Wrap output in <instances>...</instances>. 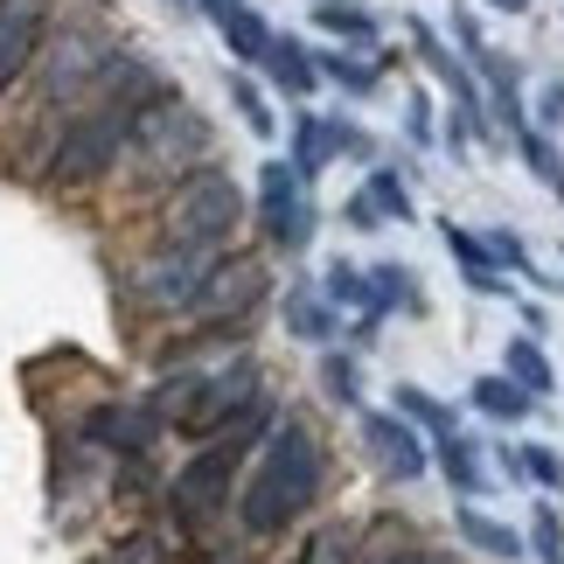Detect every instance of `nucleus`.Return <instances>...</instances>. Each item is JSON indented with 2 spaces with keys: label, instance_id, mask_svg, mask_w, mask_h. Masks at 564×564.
Wrapping results in <instances>:
<instances>
[{
  "label": "nucleus",
  "instance_id": "obj_1",
  "mask_svg": "<svg viewBox=\"0 0 564 564\" xmlns=\"http://www.w3.org/2000/svg\"><path fill=\"white\" fill-rule=\"evenodd\" d=\"M321 495H328V446H321V432L307 419H279L272 440L251 453L245 481H237V536H251V544H272V536H286L300 516H307Z\"/></svg>",
  "mask_w": 564,
  "mask_h": 564
},
{
  "label": "nucleus",
  "instance_id": "obj_2",
  "mask_svg": "<svg viewBox=\"0 0 564 564\" xmlns=\"http://www.w3.org/2000/svg\"><path fill=\"white\" fill-rule=\"evenodd\" d=\"M209 161H216V126L175 91V98H161V105H147V112H140L133 147H126L119 175L105 182V195H112L119 209L147 216L182 175H195V167H209Z\"/></svg>",
  "mask_w": 564,
  "mask_h": 564
},
{
  "label": "nucleus",
  "instance_id": "obj_3",
  "mask_svg": "<svg viewBox=\"0 0 564 564\" xmlns=\"http://www.w3.org/2000/svg\"><path fill=\"white\" fill-rule=\"evenodd\" d=\"M237 224H245V188H237L216 161L182 175L154 209H147V237H154V245H224L230 251Z\"/></svg>",
  "mask_w": 564,
  "mask_h": 564
},
{
  "label": "nucleus",
  "instance_id": "obj_4",
  "mask_svg": "<svg viewBox=\"0 0 564 564\" xmlns=\"http://www.w3.org/2000/svg\"><path fill=\"white\" fill-rule=\"evenodd\" d=\"M224 265V245H154L147 237L133 272H126V300L147 314V321H167V328H182L188 300L203 293V279Z\"/></svg>",
  "mask_w": 564,
  "mask_h": 564
},
{
  "label": "nucleus",
  "instance_id": "obj_5",
  "mask_svg": "<svg viewBox=\"0 0 564 564\" xmlns=\"http://www.w3.org/2000/svg\"><path fill=\"white\" fill-rule=\"evenodd\" d=\"M265 398V370H258V362L237 349V356H224V362H209L203 370V383H195V404L182 411V440L188 446H203V440H224V432L245 419V411Z\"/></svg>",
  "mask_w": 564,
  "mask_h": 564
},
{
  "label": "nucleus",
  "instance_id": "obj_6",
  "mask_svg": "<svg viewBox=\"0 0 564 564\" xmlns=\"http://www.w3.org/2000/svg\"><path fill=\"white\" fill-rule=\"evenodd\" d=\"M265 293H272L265 258H251V251H224V265H216V272L203 279V293L188 300L182 328H251L258 307H265Z\"/></svg>",
  "mask_w": 564,
  "mask_h": 564
},
{
  "label": "nucleus",
  "instance_id": "obj_7",
  "mask_svg": "<svg viewBox=\"0 0 564 564\" xmlns=\"http://www.w3.org/2000/svg\"><path fill=\"white\" fill-rule=\"evenodd\" d=\"M258 230H265L272 251H307L314 203H307V182H300L293 161H265V175H258Z\"/></svg>",
  "mask_w": 564,
  "mask_h": 564
},
{
  "label": "nucleus",
  "instance_id": "obj_8",
  "mask_svg": "<svg viewBox=\"0 0 564 564\" xmlns=\"http://www.w3.org/2000/svg\"><path fill=\"white\" fill-rule=\"evenodd\" d=\"M161 432H167V419L147 398H105V404H91L77 419V440L105 446L112 460H147V446H154Z\"/></svg>",
  "mask_w": 564,
  "mask_h": 564
},
{
  "label": "nucleus",
  "instance_id": "obj_9",
  "mask_svg": "<svg viewBox=\"0 0 564 564\" xmlns=\"http://www.w3.org/2000/svg\"><path fill=\"white\" fill-rule=\"evenodd\" d=\"M56 14H63V0H0V98L35 70Z\"/></svg>",
  "mask_w": 564,
  "mask_h": 564
},
{
  "label": "nucleus",
  "instance_id": "obj_10",
  "mask_svg": "<svg viewBox=\"0 0 564 564\" xmlns=\"http://www.w3.org/2000/svg\"><path fill=\"white\" fill-rule=\"evenodd\" d=\"M356 425H362V453H370V467L383 474L390 488H411L432 467L425 446H419V425H411L404 411H362Z\"/></svg>",
  "mask_w": 564,
  "mask_h": 564
},
{
  "label": "nucleus",
  "instance_id": "obj_11",
  "mask_svg": "<svg viewBox=\"0 0 564 564\" xmlns=\"http://www.w3.org/2000/svg\"><path fill=\"white\" fill-rule=\"evenodd\" d=\"M425 544V530L411 523V516H398V509H377L370 523L356 530V564H398V557H411Z\"/></svg>",
  "mask_w": 564,
  "mask_h": 564
},
{
  "label": "nucleus",
  "instance_id": "obj_12",
  "mask_svg": "<svg viewBox=\"0 0 564 564\" xmlns=\"http://www.w3.org/2000/svg\"><path fill=\"white\" fill-rule=\"evenodd\" d=\"M341 140H349V119H314V112H300V119H293V167H300V182H314L321 167L341 154Z\"/></svg>",
  "mask_w": 564,
  "mask_h": 564
},
{
  "label": "nucleus",
  "instance_id": "obj_13",
  "mask_svg": "<svg viewBox=\"0 0 564 564\" xmlns=\"http://www.w3.org/2000/svg\"><path fill=\"white\" fill-rule=\"evenodd\" d=\"M265 77H272V91L307 98L314 84H321V63H314V50H300L293 35H272V50H265Z\"/></svg>",
  "mask_w": 564,
  "mask_h": 564
},
{
  "label": "nucleus",
  "instance_id": "obj_14",
  "mask_svg": "<svg viewBox=\"0 0 564 564\" xmlns=\"http://www.w3.org/2000/svg\"><path fill=\"white\" fill-rule=\"evenodd\" d=\"M175 557H182V536L175 530H167V523H140V530H126L98 564H175Z\"/></svg>",
  "mask_w": 564,
  "mask_h": 564
},
{
  "label": "nucleus",
  "instance_id": "obj_15",
  "mask_svg": "<svg viewBox=\"0 0 564 564\" xmlns=\"http://www.w3.org/2000/svg\"><path fill=\"white\" fill-rule=\"evenodd\" d=\"M286 328H293L300 341H335L341 314H335V300H328V293H314V286H293V293H286Z\"/></svg>",
  "mask_w": 564,
  "mask_h": 564
},
{
  "label": "nucleus",
  "instance_id": "obj_16",
  "mask_svg": "<svg viewBox=\"0 0 564 564\" xmlns=\"http://www.w3.org/2000/svg\"><path fill=\"white\" fill-rule=\"evenodd\" d=\"M440 474H446V488H453V495H481V488H488V460H481V446L460 440V432H453V440H440Z\"/></svg>",
  "mask_w": 564,
  "mask_h": 564
},
{
  "label": "nucleus",
  "instance_id": "obj_17",
  "mask_svg": "<svg viewBox=\"0 0 564 564\" xmlns=\"http://www.w3.org/2000/svg\"><path fill=\"white\" fill-rule=\"evenodd\" d=\"M446 245H453V258H460V272H467L474 293H502V265L488 258V237H467L460 224H446Z\"/></svg>",
  "mask_w": 564,
  "mask_h": 564
},
{
  "label": "nucleus",
  "instance_id": "obj_18",
  "mask_svg": "<svg viewBox=\"0 0 564 564\" xmlns=\"http://www.w3.org/2000/svg\"><path fill=\"white\" fill-rule=\"evenodd\" d=\"M460 536H467L481 557H502V564L523 557V536H516L509 523H495V516H481V509H460Z\"/></svg>",
  "mask_w": 564,
  "mask_h": 564
},
{
  "label": "nucleus",
  "instance_id": "obj_19",
  "mask_svg": "<svg viewBox=\"0 0 564 564\" xmlns=\"http://www.w3.org/2000/svg\"><path fill=\"white\" fill-rule=\"evenodd\" d=\"M530 390L516 383V377H481L474 383V411H488V419H502V425H516V419H530Z\"/></svg>",
  "mask_w": 564,
  "mask_h": 564
},
{
  "label": "nucleus",
  "instance_id": "obj_20",
  "mask_svg": "<svg viewBox=\"0 0 564 564\" xmlns=\"http://www.w3.org/2000/svg\"><path fill=\"white\" fill-rule=\"evenodd\" d=\"M419 314V279H411L404 265H377L370 272V307H362V314Z\"/></svg>",
  "mask_w": 564,
  "mask_h": 564
},
{
  "label": "nucleus",
  "instance_id": "obj_21",
  "mask_svg": "<svg viewBox=\"0 0 564 564\" xmlns=\"http://www.w3.org/2000/svg\"><path fill=\"white\" fill-rule=\"evenodd\" d=\"M314 21H321L328 35H341V42H356V50H370V42H377V14L356 8V0H321Z\"/></svg>",
  "mask_w": 564,
  "mask_h": 564
},
{
  "label": "nucleus",
  "instance_id": "obj_22",
  "mask_svg": "<svg viewBox=\"0 0 564 564\" xmlns=\"http://www.w3.org/2000/svg\"><path fill=\"white\" fill-rule=\"evenodd\" d=\"M224 42H230L237 63H265V50H272V21L258 14V8H237V14L224 21Z\"/></svg>",
  "mask_w": 564,
  "mask_h": 564
},
{
  "label": "nucleus",
  "instance_id": "obj_23",
  "mask_svg": "<svg viewBox=\"0 0 564 564\" xmlns=\"http://www.w3.org/2000/svg\"><path fill=\"white\" fill-rule=\"evenodd\" d=\"M502 362H509V377H516V383H523V390H530V398H551V383H557V377H551V356H544V349H536V341H530V335H516Z\"/></svg>",
  "mask_w": 564,
  "mask_h": 564
},
{
  "label": "nucleus",
  "instance_id": "obj_24",
  "mask_svg": "<svg viewBox=\"0 0 564 564\" xmlns=\"http://www.w3.org/2000/svg\"><path fill=\"white\" fill-rule=\"evenodd\" d=\"M398 411H404L411 425H425L432 440H453V404H440V398H432V390L404 383V390H398Z\"/></svg>",
  "mask_w": 564,
  "mask_h": 564
},
{
  "label": "nucleus",
  "instance_id": "obj_25",
  "mask_svg": "<svg viewBox=\"0 0 564 564\" xmlns=\"http://www.w3.org/2000/svg\"><path fill=\"white\" fill-rule=\"evenodd\" d=\"M502 460H509V474H530V481H544V488L564 495V453H551V446H509Z\"/></svg>",
  "mask_w": 564,
  "mask_h": 564
},
{
  "label": "nucleus",
  "instance_id": "obj_26",
  "mask_svg": "<svg viewBox=\"0 0 564 564\" xmlns=\"http://www.w3.org/2000/svg\"><path fill=\"white\" fill-rule=\"evenodd\" d=\"M314 63H321V77H335L341 91H356V98H370V91H377V63H356L349 50H321Z\"/></svg>",
  "mask_w": 564,
  "mask_h": 564
},
{
  "label": "nucleus",
  "instance_id": "obj_27",
  "mask_svg": "<svg viewBox=\"0 0 564 564\" xmlns=\"http://www.w3.org/2000/svg\"><path fill=\"white\" fill-rule=\"evenodd\" d=\"M362 195L377 203V216H383V224H411V188H404L398 175H390V167H377V175L362 182Z\"/></svg>",
  "mask_w": 564,
  "mask_h": 564
},
{
  "label": "nucleus",
  "instance_id": "obj_28",
  "mask_svg": "<svg viewBox=\"0 0 564 564\" xmlns=\"http://www.w3.org/2000/svg\"><path fill=\"white\" fill-rule=\"evenodd\" d=\"M300 564H356V530H341V523L314 530L307 544H300Z\"/></svg>",
  "mask_w": 564,
  "mask_h": 564
},
{
  "label": "nucleus",
  "instance_id": "obj_29",
  "mask_svg": "<svg viewBox=\"0 0 564 564\" xmlns=\"http://www.w3.org/2000/svg\"><path fill=\"white\" fill-rule=\"evenodd\" d=\"M230 105L245 112V126H251L258 140H272V133H279V126H272V105H265V91H258L251 77H230Z\"/></svg>",
  "mask_w": 564,
  "mask_h": 564
},
{
  "label": "nucleus",
  "instance_id": "obj_30",
  "mask_svg": "<svg viewBox=\"0 0 564 564\" xmlns=\"http://www.w3.org/2000/svg\"><path fill=\"white\" fill-rule=\"evenodd\" d=\"M321 390H328L335 404H356V398H362V370H356V356H321Z\"/></svg>",
  "mask_w": 564,
  "mask_h": 564
},
{
  "label": "nucleus",
  "instance_id": "obj_31",
  "mask_svg": "<svg viewBox=\"0 0 564 564\" xmlns=\"http://www.w3.org/2000/svg\"><path fill=\"white\" fill-rule=\"evenodd\" d=\"M328 300H335V307H370V272L328 265Z\"/></svg>",
  "mask_w": 564,
  "mask_h": 564
},
{
  "label": "nucleus",
  "instance_id": "obj_32",
  "mask_svg": "<svg viewBox=\"0 0 564 564\" xmlns=\"http://www.w3.org/2000/svg\"><path fill=\"white\" fill-rule=\"evenodd\" d=\"M530 551L544 557V564H564V523H557V509H536L530 516Z\"/></svg>",
  "mask_w": 564,
  "mask_h": 564
},
{
  "label": "nucleus",
  "instance_id": "obj_33",
  "mask_svg": "<svg viewBox=\"0 0 564 564\" xmlns=\"http://www.w3.org/2000/svg\"><path fill=\"white\" fill-rule=\"evenodd\" d=\"M516 147H523V161L536 167L544 182H564V161H557V147L544 140V133H530V126H516Z\"/></svg>",
  "mask_w": 564,
  "mask_h": 564
},
{
  "label": "nucleus",
  "instance_id": "obj_34",
  "mask_svg": "<svg viewBox=\"0 0 564 564\" xmlns=\"http://www.w3.org/2000/svg\"><path fill=\"white\" fill-rule=\"evenodd\" d=\"M188 564H258V544H251V536H224V544L195 551Z\"/></svg>",
  "mask_w": 564,
  "mask_h": 564
},
{
  "label": "nucleus",
  "instance_id": "obj_35",
  "mask_svg": "<svg viewBox=\"0 0 564 564\" xmlns=\"http://www.w3.org/2000/svg\"><path fill=\"white\" fill-rule=\"evenodd\" d=\"M488 258H495V265H516V272L530 265V258H523V237H516V230H488Z\"/></svg>",
  "mask_w": 564,
  "mask_h": 564
},
{
  "label": "nucleus",
  "instance_id": "obj_36",
  "mask_svg": "<svg viewBox=\"0 0 564 564\" xmlns=\"http://www.w3.org/2000/svg\"><path fill=\"white\" fill-rule=\"evenodd\" d=\"M453 35H460V50H467V56H481V50H488V42H481V21H474L467 8H453Z\"/></svg>",
  "mask_w": 564,
  "mask_h": 564
},
{
  "label": "nucleus",
  "instance_id": "obj_37",
  "mask_svg": "<svg viewBox=\"0 0 564 564\" xmlns=\"http://www.w3.org/2000/svg\"><path fill=\"white\" fill-rule=\"evenodd\" d=\"M404 133L419 140V147L432 140V105H425V98H411V105H404Z\"/></svg>",
  "mask_w": 564,
  "mask_h": 564
},
{
  "label": "nucleus",
  "instance_id": "obj_38",
  "mask_svg": "<svg viewBox=\"0 0 564 564\" xmlns=\"http://www.w3.org/2000/svg\"><path fill=\"white\" fill-rule=\"evenodd\" d=\"M349 224H356V230H377V224H383V216H377V203H370V195H356V203H349Z\"/></svg>",
  "mask_w": 564,
  "mask_h": 564
},
{
  "label": "nucleus",
  "instance_id": "obj_39",
  "mask_svg": "<svg viewBox=\"0 0 564 564\" xmlns=\"http://www.w3.org/2000/svg\"><path fill=\"white\" fill-rule=\"evenodd\" d=\"M398 564H460V557H453L446 544H419V551H411V557H398Z\"/></svg>",
  "mask_w": 564,
  "mask_h": 564
},
{
  "label": "nucleus",
  "instance_id": "obj_40",
  "mask_svg": "<svg viewBox=\"0 0 564 564\" xmlns=\"http://www.w3.org/2000/svg\"><path fill=\"white\" fill-rule=\"evenodd\" d=\"M195 8H203V14H209V21H216V29H224V21H230V14H237V8H245V0H195Z\"/></svg>",
  "mask_w": 564,
  "mask_h": 564
},
{
  "label": "nucleus",
  "instance_id": "obj_41",
  "mask_svg": "<svg viewBox=\"0 0 564 564\" xmlns=\"http://www.w3.org/2000/svg\"><path fill=\"white\" fill-rule=\"evenodd\" d=\"M544 119L564 126V84H551V91H544Z\"/></svg>",
  "mask_w": 564,
  "mask_h": 564
},
{
  "label": "nucleus",
  "instance_id": "obj_42",
  "mask_svg": "<svg viewBox=\"0 0 564 564\" xmlns=\"http://www.w3.org/2000/svg\"><path fill=\"white\" fill-rule=\"evenodd\" d=\"M488 8H495V14H523L530 0H488Z\"/></svg>",
  "mask_w": 564,
  "mask_h": 564
},
{
  "label": "nucleus",
  "instance_id": "obj_43",
  "mask_svg": "<svg viewBox=\"0 0 564 564\" xmlns=\"http://www.w3.org/2000/svg\"><path fill=\"white\" fill-rule=\"evenodd\" d=\"M167 8H188V0H167Z\"/></svg>",
  "mask_w": 564,
  "mask_h": 564
},
{
  "label": "nucleus",
  "instance_id": "obj_44",
  "mask_svg": "<svg viewBox=\"0 0 564 564\" xmlns=\"http://www.w3.org/2000/svg\"><path fill=\"white\" fill-rule=\"evenodd\" d=\"M557 188H564V182H557Z\"/></svg>",
  "mask_w": 564,
  "mask_h": 564
}]
</instances>
